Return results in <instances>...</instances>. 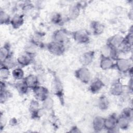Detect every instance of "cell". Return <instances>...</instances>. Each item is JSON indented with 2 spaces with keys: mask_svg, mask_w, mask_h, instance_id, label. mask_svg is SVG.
Wrapping results in <instances>:
<instances>
[{
  "mask_svg": "<svg viewBox=\"0 0 133 133\" xmlns=\"http://www.w3.org/2000/svg\"><path fill=\"white\" fill-rule=\"evenodd\" d=\"M75 75L78 80L84 84L88 83L91 78L90 71L84 66L76 70L75 72Z\"/></svg>",
  "mask_w": 133,
  "mask_h": 133,
  "instance_id": "cell-1",
  "label": "cell"
},
{
  "mask_svg": "<svg viewBox=\"0 0 133 133\" xmlns=\"http://www.w3.org/2000/svg\"><path fill=\"white\" fill-rule=\"evenodd\" d=\"M115 61V66L121 73H128L129 70L132 69L131 64L129 59L118 58Z\"/></svg>",
  "mask_w": 133,
  "mask_h": 133,
  "instance_id": "cell-2",
  "label": "cell"
},
{
  "mask_svg": "<svg viewBox=\"0 0 133 133\" xmlns=\"http://www.w3.org/2000/svg\"><path fill=\"white\" fill-rule=\"evenodd\" d=\"M47 47L51 54L56 56L61 55L65 51L64 45L54 41L49 43L47 45Z\"/></svg>",
  "mask_w": 133,
  "mask_h": 133,
  "instance_id": "cell-3",
  "label": "cell"
},
{
  "mask_svg": "<svg viewBox=\"0 0 133 133\" xmlns=\"http://www.w3.org/2000/svg\"><path fill=\"white\" fill-rule=\"evenodd\" d=\"M74 40L79 44H86L89 41V35L86 30H78L73 33Z\"/></svg>",
  "mask_w": 133,
  "mask_h": 133,
  "instance_id": "cell-4",
  "label": "cell"
},
{
  "mask_svg": "<svg viewBox=\"0 0 133 133\" xmlns=\"http://www.w3.org/2000/svg\"><path fill=\"white\" fill-rule=\"evenodd\" d=\"M32 90L34 95L37 100H39L43 102L48 97V90L44 86L37 85Z\"/></svg>",
  "mask_w": 133,
  "mask_h": 133,
  "instance_id": "cell-5",
  "label": "cell"
},
{
  "mask_svg": "<svg viewBox=\"0 0 133 133\" xmlns=\"http://www.w3.org/2000/svg\"><path fill=\"white\" fill-rule=\"evenodd\" d=\"M33 59V54L26 51L19 55L17 59V62L21 66H25L29 65Z\"/></svg>",
  "mask_w": 133,
  "mask_h": 133,
  "instance_id": "cell-6",
  "label": "cell"
},
{
  "mask_svg": "<svg viewBox=\"0 0 133 133\" xmlns=\"http://www.w3.org/2000/svg\"><path fill=\"white\" fill-rule=\"evenodd\" d=\"M117 116L114 114H111L108 117L104 118V128L109 132H114V130L117 129L116 124Z\"/></svg>",
  "mask_w": 133,
  "mask_h": 133,
  "instance_id": "cell-7",
  "label": "cell"
},
{
  "mask_svg": "<svg viewBox=\"0 0 133 133\" xmlns=\"http://www.w3.org/2000/svg\"><path fill=\"white\" fill-rule=\"evenodd\" d=\"M125 91V86L119 81H116L111 86L110 92L111 95L114 96H122Z\"/></svg>",
  "mask_w": 133,
  "mask_h": 133,
  "instance_id": "cell-8",
  "label": "cell"
},
{
  "mask_svg": "<svg viewBox=\"0 0 133 133\" xmlns=\"http://www.w3.org/2000/svg\"><path fill=\"white\" fill-rule=\"evenodd\" d=\"M52 41L64 45L68 42L69 38L65 31L63 30L56 31L52 35Z\"/></svg>",
  "mask_w": 133,
  "mask_h": 133,
  "instance_id": "cell-9",
  "label": "cell"
},
{
  "mask_svg": "<svg viewBox=\"0 0 133 133\" xmlns=\"http://www.w3.org/2000/svg\"><path fill=\"white\" fill-rule=\"evenodd\" d=\"M124 37L119 34L114 35L110 37L107 41V44L110 46L118 49L123 43Z\"/></svg>",
  "mask_w": 133,
  "mask_h": 133,
  "instance_id": "cell-10",
  "label": "cell"
},
{
  "mask_svg": "<svg viewBox=\"0 0 133 133\" xmlns=\"http://www.w3.org/2000/svg\"><path fill=\"white\" fill-rule=\"evenodd\" d=\"M23 82L30 89H33L36 86L38 85L39 80L37 76L33 74H29L23 79Z\"/></svg>",
  "mask_w": 133,
  "mask_h": 133,
  "instance_id": "cell-11",
  "label": "cell"
},
{
  "mask_svg": "<svg viewBox=\"0 0 133 133\" xmlns=\"http://www.w3.org/2000/svg\"><path fill=\"white\" fill-rule=\"evenodd\" d=\"M131 121L124 115L122 114L118 117H117L116 124L118 128L126 130L128 128Z\"/></svg>",
  "mask_w": 133,
  "mask_h": 133,
  "instance_id": "cell-12",
  "label": "cell"
},
{
  "mask_svg": "<svg viewBox=\"0 0 133 133\" xmlns=\"http://www.w3.org/2000/svg\"><path fill=\"white\" fill-rule=\"evenodd\" d=\"M95 53L93 51H88L84 53L80 58L81 63L86 66L90 64L94 58Z\"/></svg>",
  "mask_w": 133,
  "mask_h": 133,
  "instance_id": "cell-13",
  "label": "cell"
},
{
  "mask_svg": "<svg viewBox=\"0 0 133 133\" xmlns=\"http://www.w3.org/2000/svg\"><path fill=\"white\" fill-rule=\"evenodd\" d=\"M100 66L103 70H108L113 68L115 66V63L112 59L101 57L100 61Z\"/></svg>",
  "mask_w": 133,
  "mask_h": 133,
  "instance_id": "cell-14",
  "label": "cell"
},
{
  "mask_svg": "<svg viewBox=\"0 0 133 133\" xmlns=\"http://www.w3.org/2000/svg\"><path fill=\"white\" fill-rule=\"evenodd\" d=\"M24 23L23 15L20 14L15 15L10 20V24L15 29H18Z\"/></svg>",
  "mask_w": 133,
  "mask_h": 133,
  "instance_id": "cell-15",
  "label": "cell"
},
{
  "mask_svg": "<svg viewBox=\"0 0 133 133\" xmlns=\"http://www.w3.org/2000/svg\"><path fill=\"white\" fill-rule=\"evenodd\" d=\"M104 118L97 116H96L92 121V127L94 130L96 132L101 131L104 129Z\"/></svg>",
  "mask_w": 133,
  "mask_h": 133,
  "instance_id": "cell-16",
  "label": "cell"
},
{
  "mask_svg": "<svg viewBox=\"0 0 133 133\" xmlns=\"http://www.w3.org/2000/svg\"><path fill=\"white\" fill-rule=\"evenodd\" d=\"M104 86V83L100 79L94 81L89 85V90L93 94L97 93Z\"/></svg>",
  "mask_w": 133,
  "mask_h": 133,
  "instance_id": "cell-17",
  "label": "cell"
},
{
  "mask_svg": "<svg viewBox=\"0 0 133 133\" xmlns=\"http://www.w3.org/2000/svg\"><path fill=\"white\" fill-rule=\"evenodd\" d=\"M17 63V60H16L12 55H10L1 62V65H3L10 70L16 66Z\"/></svg>",
  "mask_w": 133,
  "mask_h": 133,
  "instance_id": "cell-18",
  "label": "cell"
},
{
  "mask_svg": "<svg viewBox=\"0 0 133 133\" xmlns=\"http://www.w3.org/2000/svg\"><path fill=\"white\" fill-rule=\"evenodd\" d=\"M91 28L95 35L102 34L104 29L103 24L98 21H93L91 24Z\"/></svg>",
  "mask_w": 133,
  "mask_h": 133,
  "instance_id": "cell-19",
  "label": "cell"
},
{
  "mask_svg": "<svg viewBox=\"0 0 133 133\" xmlns=\"http://www.w3.org/2000/svg\"><path fill=\"white\" fill-rule=\"evenodd\" d=\"M29 111L32 114V116L34 117L38 116V113L39 111V104L37 100H33L29 105Z\"/></svg>",
  "mask_w": 133,
  "mask_h": 133,
  "instance_id": "cell-20",
  "label": "cell"
},
{
  "mask_svg": "<svg viewBox=\"0 0 133 133\" xmlns=\"http://www.w3.org/2000/svg\"><path fill=\"white\" fill-rule=\"evenodd\" d=\"M110 105L109 99L104 95L99 97L98 100V108L101 110H106L108 109Z\"/></svg>",
  "mask_w": 133,
  "mask_h": 133,
  "instance_id": "cell-21",
  "label": "cell"
},
{
  "mask_svg": "<svg viewBox=\"0 0 133 133\" xmlns=\"http://www.w3.org/2000/svg\"><path fill=\"white\" fill-rule=\"evenodd\" d=\"M10 49V45L8 43L5 44L3 46L1 47L0 52V58L1 62H2L4 60H5L9 56L11 55Z\"/></svg>",
  "mask_w": 133,
  "mask_h": 133,
  "instance_id": "cell-22",
  "label": "cell"
},
{
  "mask_svg": "<svg viewBox=\"0 0 133 133\" xmlns=\"http://www.w3.org/2000/svg\"><path fill=\"white\" fill-rule=\"evenodd\" d=\"M53 85H54L52 88L54 92H55V94L57 95L58 96L61 95L62 94L63 88L60 81L57 78H55L54 79Z\"/></svg>",
  "mask_w": 133,
  "mask_h": 133,
  "instance_id": "cell-23",
  "label": "cell"
},
{
  "mask_svg": "<svg viewBox=\"0 0 133 133\" xmlns=\"http://www.w3.org/2000/svg\"><path fill=\"white\" fill-rule=\"evenodd\" d=\"M80 9H81V7L78 4H76L75 5H74L71 7L69 9V12L70 18L72 19H74L76 18L79 14Z\"/></svg>",
  "mask_w": 133,
  "mask_h": 133,
  "instance_id": "cell-24",
  "label": "cell"
},
{
  "mask_svg": "<svg viewBox=\"0 0 133 133\" xmlns=\"http://www.w3.org/2000/svg\"><path fill=\"white\" fill-rule=\"evenodd\" d=\"M11 18L10 16L5 11L1 10L0 11V22L1 24H8L10 23Z\"/></svg>",
  "mask_w": 133,
  "mask_h": 133,
  "instance_id": "cell-25",
  "label": "cell"
},
{
  "mask_svg": "<svg viewBox=\"0 0 133 133\" xmlns=\"http://www.w3.org/2000/svg\"><path fill=\"white\" fill-rule=\"evenodd\" d=\"M12 75L16 80H21L24 78V71L20 68H17L12 71Z\"/></svg>",
  "mask_w": 133,
  "mask_h": 133,
  "instance_id": "cell-26",
  "label": "cell"
},
{
  "mask_svg": "<svg viewBox=\"0 0 133 133\" xmlns=\"http://www.w3.org/2000/svg\"><path fill=\"white\" fill-rule=\"evenodd\" d=\"M16 88L18 92L21 95H24L27 93L28 89H29L25 84L22 81L21 82H19L16 84Z\"/></svg>",
  "mask_w": 133,
  "mask_h": 133,
  "instance_id": "cell-27",
  "label": "cell"
},
{
  "mask_svg": "<svg viewBox=\"0 0 133 133\" xmlns=\"http://www.w3.org/2000/svg\"><path fill=\"white\" fill-rule=\"evenodd\" d=\"M54 101L52 98L49 96L43 101V108L46 110H50L52 109L54 107Z\"/></svg>",
  "mask_w": 133,
  "mask_h": 133,
  "instance_id": "cell-28",
  "label": "cell"
},
{
  "mask_svg": "<svg viewBox=\"0 0 133 133\" xmlns=\"http://www.w3.org/2000/svg\"><path fill=\"white\" fill-rule=\"evenodd\" d=\"M10 75L9 69L5 67L3 65H1L0 69V76L2 80L7 79Z\"/></svg>",
  "mask_w": 133,
  "mask_h": 133,
  "instance_id": "cell-29",
  "label": "cell"
},
{
  "mask_svg": "<svg viewBox=\"0 0 133 133\" xmlns=\"http://www.w3.org/2000/svg\"><path fill=\"white\" fill-rule=\"evenodd\" d=\"M125 116L128 117L131 121L132 119V116H133V111L131 108H126L124 109L122 112V113Z\"/></svg>",
  "mask_w": 133,
  "mask_h": 133,
  "instance_id": "cell-30",
  "label": "cell"
},
{
  "mask_svg": "<svg viewBox=\"0 0 133 133\" xmlns=\"http://www.w3.org/2000/svg\"><path fill=\"white\" fill-rule=\"evenodd\" d=\"M51 21L54 23H60L61 22V16L59 14L55 13L51 16Z\"/></svg>",
  "mask_w": 133,
  "mask_h": 133,
  "instance_id": "cell-31",
  "label": "cell"
}]
</instances>
